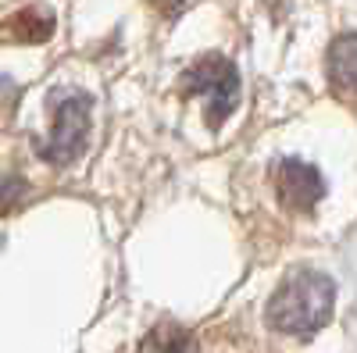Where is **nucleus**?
<instances>
[{"label": "nucleus", "mask_w": 357, "mask_h": 353, "mask_svg": "<svg viewBox=\"0 0 357 353\" xmlns=\"http://www.w3.org/2000/svg\"><path fill=\"white\" fill-rule=\"evenodd\" d=\"M336 307V282L318 268L289 272L264 307V321L282 336H314Z\"/></svg>", "instance_id": "nucleus-1"}, {"label": "nucleus", "mask_w": 357, "mask_h": 353, "mask_svg": "<svg viewBox=\"0 0 357 353\" xmlns=\"http://www.w3.org/2000/svg\"><path fill=\"white\" fill-rule=\"evenodd\" d=\"M89 111H93V100L79 90H65L54 97V118H50V132L47 139H40V157L47 164L65 168L72 164L89 139Z\"/></svg>", "instance_id": "nucleus-2"}, {"label": "nucleus", "mask_w": 357, "mask_h": 353, "mask_svg": "<svg viewBox=\"0 0 357 353\" xmlns=\"http://www.w3.org/2000/svg\"><path fill=\"white\" fill-rule=\"evenodd\" d=\"M178 86H183V93L207 100V122H211V129H218L232 114L236 100H240V72L222 54H207L197 65H190L183 72V79H178Z\"/></svg>", "instance_id": "nucleus-3"}, {"label": "nucleus", "mask_w": 357, "mask_h": 353, "mask_svg": "<svg viewBox=\"0 0 357 353\" xmlns=\"http://www.w3.org/2000/svg\"><path fill=\"white\" fill-rule=\"evenodd\" d=\"M272 186L275 196L286 203L289 211H311L314 203L325 196V179L321 171L307 161H296V157H282L272 168Z\"/></svg>", "instance_id": "nucleus-4"}, {"label": "nucleus", "mask_w": 357, "mask_h": 353, "mask_svg": "<svg viewBox=\"0 0 357 353\" xmlns=\"http://www.w3.org/2000/svg\"><path fill=\"white\" fill-rule=\"evenodd\" d=\"M325 72L336 93H357V33H343L333 40Z\"/></svg>", "instance_id": "nucleus-5"}, {"label": "nucleus", "mask_w": 357, "mask_h": 353, "mask_svg": "<svg viewBox=\"0 0 357 353\" xmlns=\"http://www.w3.org/2000/svg\"><path fill=\"white\" fill-rule=\"evenodd\" d=\"M139 353H197V339L178 321H158L139 339Z\"/></svg>", "instance_id": "nucleus-6"}, {"label": "nucleus", "mask_w": 357, "mask_h": 353, "mask_svg": "<svg viewBox=\"0 0 357 353\" xmlns=\"http://www.w3.org/2000/svg\"><path fill=\"white\" fill-rule=\"evenodd\" d=\"M54 29V18L43 15V11H22L15 15L8 25H4V36L8 40H22V43H36V40H47Z\"/></svg>", "instance_id": "nucleus-7"}, {"label": "nucleus", "mask_w": 357, "mask_h": 353, "mask_svg": "<svg viewBox=\"0 0 357 353\" xmlns=\"http://www.w3.org/2000/svg\"><path fill=\"white\" fill-rule=\"evenodd\" d=\"M22 196H25V182L15 179V175H4V179H0V214L15 211L22 203Z\"/></svg>", "instance_id": "nucleus-8"}]
</instances>
